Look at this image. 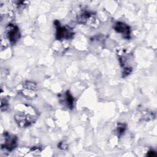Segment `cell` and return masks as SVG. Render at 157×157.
I'll use <instances>...</instances> for the list:
<instances>
[{"mask_svg": "<svg viewBox=\"0 0 157 157\" xmlns=\"http://www.w3.org/2000/svg\"><path fill=\"white\" fill-rule=\"evenodd\" d=\"M113 28L115 31L120 34L122 37L126 39H129L131 37V30L129 25L124 22L117 21L115 23Z\"/></svg>", "mask_w": 157, "mask_h": 157, "instance_id": "cell-6", "label": "cell"}, {"mask_svg": "<svg viewBox=\"0 0 157 157\" xmlns=\"http://www.w3.org/2000/svg\"><path fill=\"white\" fill-rule=\"evenodd\" d=\"M54 23L56 27L55 37L57 40H68L73 38L74 31L72 28L67 26H61L58 20H55Z\"/></svg>", "mask_w": 157, "mask_h": 157, "instance_id": "cell-3", "label": "cell"}, {"mask_svg": "<svg viewBox=\"0 0 157 157\" xmlns=\"http://www.w3.org/2000/svg\"><path fill=\"white\" fill-rule=\"evenodd\" d=\"M126 124L124 123H118L117 124L116 129H115V132L117 135L118 137H121L125 132L126 129Z\"/></svg>", "mask_w": 157, "mask_h": 157, "instance_id": "cell-9", "label": "cell"}, {"mask_svg": "<svg viewBox=\"0 0 157 157\" xmlns=\"http://www.w3.org/2000/svg\"><path fill=\"white\" fill-rule=\"evenodd\" d=\"M37 117L35 116V113H29L26 112H18L14 115V120L18 126L20 128H25L31 126L35 123Z\"/></svg>", "mask_w": 157, "mask_h": 157, "instance_id": "cell-2", "label": "cell"}, {"mask_svg": "<svg viewBox=\"0 0 157 157\" xmlns=\"http://www.w3.org/2000/svg\"><path fill=\"white\" fill-rule=\"evenodd\" d=\"M77 22L80 24L86 25L93 28H97L100 25V21L96 13L85 10L78 15Z\"/></svg>", "mask_w": 157, "mask_h": 157, "instance_id": "cell-1", "label": "cell"}, {"mask_svg": "<svg viewBox=\"0 0 157 157\" xmlns=\"http://www.w3.org/2000/svg\"><path fill=\"white\" fill-rule=\"evenodd\" d=\"M41 149L37 147H33L31 148H22L17 150L16 155L18 156H37L40 154Z\"/></svg>", "mask_w": 157, "mask_h": 157, "instance_id": "cell-7", "label": "cell"}, {"mask_svg": "<svg viewBox=\"0 0 157 157\" xmlns=\"http://www.w3.org/2000/svg\"><path fill=\"white\" fill-rule=\"evenodd\" d=\"M64 99L65 102L64 104L66 105L69 109H72L74 108V99L69 91H67L64 94Z\"/></svg>", "mask_w": 157, "mask_h": 157, "instance_id": "cell-8", "label": "cell"}, {"mask_svg": "<svg viewBox=\"0 0 157 157\" xmlns=\"http://www.w3.org/2000/svg\"><path fill=\"white\" fill-rule=\"evenodd\" d=\"M25 1H14V3L15 4V6L18 9H22L25 7L26 5Z\"/></svg>", "mask_w": 157, "mask_h": 157, "instance_id": "cell-11", "label": "cell"}, {"mask_svg": "<svg viewBox=\"0 0 157 157\" xmlns=\"http://www.w3.org/2000/svg\"><path fill=\"white\" fill-rule=\"evenodd\" d=\"M58 148L62 150H65L67 148V145L65 144L64 142H60L58 144Z\"/></svg>", "mask_w": 157, "mask_h": 157, "instance_id": "cell-13", "label": "cell"}, {"mask_svg": "<svg viewBox=\"0 0 157 157\" xmlns=\"http://www.w3.org/2000/svg\"><path fill=\"white\" fill-rule=\"evenodd\" d=\"M17 145V138L15 136L9 132L4 134V142L1 144V149L7 151L13 150Z\"/></svg>", "mask_w": 157, "mask_h": 157, "instance_id": "cell-5", "label": "cell"}, {"mask_svg": "<svg viewBox=\"0 0 157 157\" xmlns=\"http://www.w3.org/2000/svg\"><path fill=\"white\" fill-rule=\"evenodd\" d=\"M9 108V104L8 101L4 99H1V111H6Z\"/></svg>", "mask_w": 157, "mask_h": 157, "instance_id": "cell-10", "label": "cell"}, {"mask_svg": "<svg viewBox=\"0 0 157 157\" xmlns=\"http://www.w3.org/2000/svg\"><path fill=\"white\" fill-rule=\"evenodd\" d=\"M6 36L11 44H15L20 38V31L18 26L9 23L6 28Z\"/></svg>", "mask_w": 157, "mask_h": 157, "instance_id": "cell-4", "label": "cell"}, {"mask_svg": "<svg viewBox=\"0 0 157 157\" xmlns=\"http://www.w3.org/2000/svg\"><path fill=\"white\" fill-rule=\"evenodd\" d=\"M147 156H150V157H153V156H156V153L155 152V151L153 150H151L150 151H148V153L147 154Z\"/></svg>", "mask_w": 157, "mask_h": 157, "instance_id": "cell-12", "label": "cell"}]
</instances>
